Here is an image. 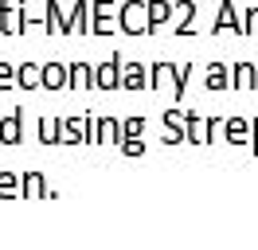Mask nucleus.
<instances>
[{
  "label": "nucleus",
  "mask_w": 258,
  "mask_h": 250,
  "mask_svg": "<svg viewBox=\"0 0 258 250\" xmlns=\"http://www.w3.org/2000/svg\"><path fill=\"white\" fill-rule=\"evenodd\" d=\"M149 4H137V0H133V4H125V8H121V31H133V35H153V31H149V20H141V12H145Z\"/></svg>",
  "instance_id": "nucleus-1"
},
{
  "label": "nucleus",
  "mask_w": 258,
  "mask_h": 250,
  "mask_svg": "<svg viewBox=\"0 0 258 250\" xmlns=\"http://www.w3.org/2000/svg\"><path fill=\"white\" fill-rule=\"evenodd\" d=\"M117 67H121V55H110V62H102V67H98V75H94V86H98V90H113V86H121Z\"/></svg>",
  "instance_id": "nucleus-2"
},
{
  "label": "nucleus",
  "mask_w": 258,
  "mask_h": 250,
  "mask_svg": "<svg viewBox=\"0 0 258 250\" xmlns=\"http://www.w3.org/2000/svg\"><path fill=\"white\" fill-rule=\"evenodd\" d=\"M43 8H47V31L51 35H71V20H63V8L55 0H47Z\"/></svg>",
  "instance_id": "nucleus-3"
},
{
  "label": "nucleus",
  "mask_w": 258,
  "mask_h": 250,
  "mask_svg": "<svg viewBox=\"0 0 258 250\" xmlns=\"http://www.w3.org/2000/svg\"><path fill=\"white\" fill-rule=\"evenodd\" d=\"M110 12H113L110 0H98V4H94V24H90V31H94V35H110V31H113Z\"/></svg>",
  "instance_id": "nucleus-4"
},
{
  "label": "nucleus",
  "mask_w": 258,
  "mask_h": 250,
  "mask_svg": "<svg viewBox=\"0 0 258 250\" xmlns=\"http://www.w3.org/2000/svg\"><path fill=\"white\" fill-rule=\"evenodd\" d=\"M43 86H47V90H63V86H71L67 67H59V62H47V67H43Z\"/></svg>",
  "instance_id": "nucleus-5"
},
{
  "label": "nucleus",
  "mask_w": 258,
  "mask_h": 250,
  "mask_svg": "<svg viewBox=\"0 0 258 250\" xmlns=\"http://www.w3.org/2000/svg\"><path fill=\"white\" fill-rule=\"evenodd\" d=\"M20 121H24V109H16L8 121H0V145H20Z\"/></svg>",
  "instance_id": "nucleus-6"
},
{
  "label": "nucleus",
  "mask_w": 258,
  "mask_h": 250,
  "mask_svg": "<svg viewBox=\"0 0 258 250\" xmlns=\"http://www.w3.org/2000/svg\"><path fill=\"white\" fill-rule=\"evenodd\" d=\"M20 196H24V200L47 196V188H43V176H39V172H24V176H20Z\"/></svg>",
  "instance_id": "nucleus-7"
},
{
  "label": "nucleus",
  "mask_w": 258,
  "mask_h": 250,
  "mask_svg": "<svg viewBox=\"0 0 258 250\" xmlns=\"http://www.w3.org/2000/svg\"><path fill=\"white\" fill-rule=\"evenodd\" d=\"M223 28H235L242 35V24H235V4H219V12H215V24H211V31H223Z\"/></svg>",
  "instance_id": "nucleus-8"
},
{
  "label": "nucleus",
  "mask_w": 258,
  "mask_h": 250,
  "mask_svg": "<svg viewBox=\"0 0 258 250\" xmlns=\"http://www.w3.org/2000/svg\"><path fill=\"white\" fill-rule=\"evenodd\" d=\"M176 8H180V12H184V20H180V24H176V39H184L188 31H196V4H192V0H180Z\"/></svg>",
  "instance_id": "nucleus-9"
},
{
  "label": "nucleus",
  "mask_w": 258,
  "mask_h": 250,
  "mask_svg": "<svg viewBox=\"0 0 258 250\" xmlns=\"http://www.w3.org/2000/svg\"><path fill=\"white\" fill-rule=\"evenodd\" d=\"M121 86H129V90L149 86V82H145V67H141V62H129L125 71H121Z\"/></svg>",
  "instance_id": "nucleus-10"
},
{
  "label": "nucleus",
  "mask_w": 258,
  "mask_h": 250,
  "mask_svg": "<svg viewBox=\"0 0 258 250\" xmlns=\"http://www.w3.org/2000/svg\"><path fill=\"white\" fill-rule=\"evenodd\" d=\"M20 86H24V90H35V86H43V67H35V62H24V67H20Z\"/></svg>",
  "instance_id": "nucleus-11"
},
{
  "label": "nucleus",
  "mask_w": 258,
  "mask_h": 250,
  "mask_svg": "<svg viewBox=\"0 0 258 250\" xmlns=\"http://www.w3.org/2000/svg\"><path fill=\"white\" fill-rule=\"evenodd\" d=\"M223 86H235V78L227 75V67H223V62L208 67V90H223Z\"/></svg>",
  "instance_id": "nucleus-12"
},
{
  "label": "nucleus",
  "mask_w": 258,
  "mask_h": 250,
  "mask_svg": "<svg viewBox=\"0 0 258 250\" xmlns=\"http://www.w3.org/2000/svg\"><path fill=\"white\" fill-rule=\"evenodd\" d=\"M168 16H172V4H164V0H153V4H149V31H157L164 20H168Z\"/></svg>",
  "instance_id": "nucleus-13"
},
{
  "label": "nucleus",
  "mask_w": 258,
  "mask_h": 250,
  "mask_svg": "<svg viewBox=\"0 0 258 250\" xmlns=\"http://www.w3.org/2000/svg\"><path fill=\"white\" fill-rule=\"evenodd\" d=\"M235 86H239V90H250V86H258V71L250 67V62H239V67H235Z\"/></svg>",
  "instance_id": "nucleus-14"
},
{
  "label": "nucleus",
  "mask_w": 258,
  "mask_h": 250,
  "mask_svg": "<svg viewBox=\"0 0 258 250\" xmlns=\"http://www.w3.org/2000/svg\"><path fill=\"white\" fill-rule=\"evenodd\" d=\"M86 125H90V117H75V121H63V141H71V145H75V141H86V133H82Z\"/></svg>",
  "instance_id": "nucleus-15"
},
{
  "label": "nucleus",
  "mask_w": 258,
  "mask_h": 250,
  "mask_svg": "<svg viewBox=\"0 0 258 250\" xmlns=\"http://www.w3.org/2000/svg\"><path fill=\"white\" fill-rule=\"evenodd\" d=\"M90 8H94V4H86V0H79V4H75V16H71V31H75V35L90 31V28H86V12H90Z\"/></svg>",
  "instance_id": "nucleus-16"
},
{
  "label": "nucleus",
  "mask_w": 258,
  "mask_h": 250,
  "mask_svg": "<svg viewBox=\"0 0 258 250\" xmlns=\"http://www.w3.org/2000/svg\"><path fill=\"white\" fill-rule=\"evenodd\" d=\"M71 86H94V75H90V67H86V62H75V67H71Z\"/></svg>",
  "instance_id": "nucleus-17"
},
{
  "label": "nucleus",
  "mask_w": 258,
  "mask_h": 250,
  "mask_svg": "<svg viewBox=\"0 0 258 250\" xmlns=\"http://www.w3.org/2000/svg\"><path fill=\"white\" fill-rule=\"evenodd\" d=\"M12 86H20V75H16V67L0 62V90H12Z\"/></svg>",
  "instance_id": "nucleus-18"
},
{
  "label": "nucleus",
  "mask_w": 258,
  "mask_h": 250,
  "mask_svg": "<svg viewBox=\"0 0 258 250\" xmlns=\"http://www.w3.org/2000/svg\"><path fill=\"white\" fill-rule=\"evenodd\" d=\"M20 196V176H12V172H0V196Z\"/></svg>",
  "instance_id": "nucleus-19"
},
{
  "label": "nucleus",
  "mask_w": 258,
  "mask_h": 250,
  "mask_svg": "<svg viewBox=\"0 0 258 250\" xmlns=\"http://www.w3.org/2000/svg\"><path fill=\"white\" fill-rule=\"evenodd\" d=\"M121 153L125 156H141L145 153V141L141 137H121Z\"/></svg>",
  "instance_id": "nucleus-20"
},
{
  "label": "nucleus",
  "mask_w": 258,
  "mask_h": 250,
  "mask_svg": "<svg viewBox=\"0 0 258 250\" xmlns=\"http://www.w3.org/2000/svg\"><path fill=\"white\" fill-rule=\"evenodd\" d=\"M227 141H246V121H227Z\"/></svg>",
  "instance_id": "nucleus-21"
},
{
  "label": "nucleus",
  "mask_w": 258,
  "mask_h": 250,
  "mask_svg": "<svg viewBox=\"0 0 258 250\" xmlns=\"http://www.w3.org/2000/svg\"><path fill=\"white\" fill-rule=\"evenodd\" d=\"M141 117H133V121H125V137H141Z\"/></svg>",
  "instance_id": "nucleus-22"
},
{
  "label": "nucleus",
  "mask_w": 258,
  "mask_h": 250,
  "mask_svg": "<svg viewBox=\"0 0 258 250\" xmlns=\"http://www.w3.org/2000/svg\"><path fill=\"white\" fill-rule=\"evenodd\" d=\"M254 129H258V121H254Z\"/></svg>",
  "instance_id": "nucleus-23"
}]
</instances>
